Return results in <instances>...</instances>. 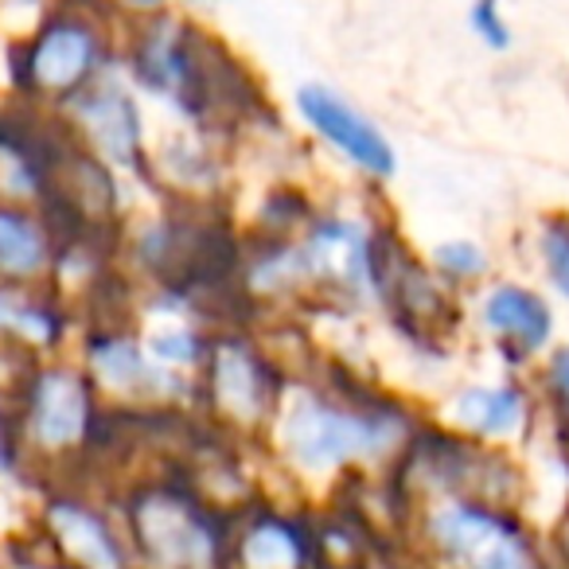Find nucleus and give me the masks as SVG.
Wrapping results in <instances>:
<instances>
[{
  "instance_id": "obj_1",
  "label": "nucleus",
  "mask_w": 569,
  "mask_h": 569,
  "mask_svg": "<svg viewBox=\"0 0 569 569\" xmlns=\"http://www.w3.org/2000/svg\"><path fill=\"white\" fill-rule=\"evenodd\" d=\"M426 413L348 359L320 356L293 375L258 452L289 480V496L320 503L351 483L382 480Z\"/></svg>"
},
{
  "instance_id": "obj_2",
  "label": "nucleus",
  "mask_w": 569,
  "mask_h": 569,
  "mask_svg": "<svg viewBox=\"0 0 569 569\" xmlns=\"http://www.w3.org/2000/svg\"><path fill=\"white\" fill-rule=\"evenodd\" d=\"M406 238L387 214L363 203H320L297 234L309 269V312L332 320L379 317L390 258Z\"/></svg>"
},
{
  "instance_id": "obj_3",
  "label": "nucleus",
  "mask_w": 569,
  "mask_h": 569,
  "mask_svg": "<svg viewBox=\"0 0 569 569\" xmlns=\"http://www.w3.org/2000/svg\"><path fill=\"white\" fill-rule=\"evenodd\" d=\"M398 538L421 569H550L530 511L476 496H433L406 507Z\"/></svg>"
},
{
  "instance_id": "obj_4",
  "label": "nucleus",
  "mask_w": 569,
  "mask_h": 569,
  "mask_svg": "<svg viewBox=\"0 0 569 569\" xmlns=\"http://www.w3.org/2000/svg\"><path fill=\"white\" fill-rule=\"evenodd\" d=\"M293 375L297 363L269 340L258 320H222L211 328L191 410L214 433L261 445Z\"/></svg>"
},
{
  "instance_id": "obj_5",
  "label": "nucleus",
  "mask_w": 569,
  "mask_h": 569,
  "mask_svg": "<svg viewBox=\"0 0 569 569\" xmlns=\"http://www.w3.org/2000/svg\"><path fill=\"white\" fill-rule=\"evenodd\" d=\"M126 24L129 20H121L106 0H51L20 32L32 87L67 106L79 90L118 67Z\"/></svg>"
},
{
  "instance_id": "obj_6",
  "label": "nucleus",
  "mask_w": 569,
  "mask_h": 569,
  "mask_svg": "<svg viewBox=\"0 0 569 569\" xmlns=\"http://www.w3.org/2000/svg\"><path fill=\"white\" fill-rule=\"evenodd\" d=\"M133 546L149 569H230V507L196 476L157 483L133 507Z\"/></svg>"
},
{
  "instance_id": "obj_7",
  "label": "nucleus",
  "mask_w": 569,
  "mask_h": 569,
  "mask_svg": "<svg viewBox=\"0 0 569 569\" xmlns=\"http://www.w3.org/2000/svg\"><path fill=\"white\" fill-rule=\"evenodd\" d=\"M465 325L496 367L530 375L558 343V305L535 281L491 277L465 301Z\"/></svg>"
},
{
  "instance_id": "obj_8",
  "label": "nucleus",
  "mask_w": 569,
  "mask_h": 569,
  "mask_svg": "<svg viewBox=\"0 0 569 569\" xmlns=\"http://www.w3.org/2000/svg\"><path fill=\"white\" fill-rule=\"evenodd\" d=\"M429 413L468 441L511 452L535 449L546 429L542 402H538L530 375L503 371V367H496V375L452 382Z\"/></svg>"
},
{
  "instance_id": "obj_9",
  "label": "nucleus",
  "mask_w": 569,
  "mask_h": 569,
  "mask_svg": "<svg viewBox=\"0 0 569 569\" xmlns=\"http://www.w3.org/2000/svg\"><path fill=\"white\" fill-rule=\"evenodd\" d=\"M293 118L312 144L332 152L367 188H382L402 168L398 144L390 141L387 129L328 82H301L293 90Z\"/></svg>"
},
{
  "instance_id": "obj_10",
  "label": "nucleus",
  "mask_w": 569,
  "mask_h": 569,
  "mask_svg": "<svg viewBox=\"0 0 569 569\" xmlns=\"http://www.w3.org/2000/svg\"><path fill=\"white\" fill-rule=\"evenodd\" d=\"M230 569H325L317 503L258 491L230 511Z\"/></svg>"
},
{
  "instance_id": "obj_11",
  "label": "nucleus",
  "mask_w": 569,
  "mask_h": 569,
  "mask_svg": "<svg viewBox=\"0 0 569 569\" xmlns=\"http://www.w3.org/2000/svg\"><path fill=\"white\" fill-rule=\"evenodd\" d=\"M67 113L79 126V133L90 141V152L118 168L137 188H149V144L152 126L144 113V98L133 90V82L113 67L102 79H94L87 90L67 102Z\"/></svg>"
},
{
  "instance_id": "obj_12",
  "label": "nucleus",
  "mask_w": 569,
  "mask_h": 569,
  "mask_svg": "<svg viewBox=\"0 0 569 569\" xmlns=\"http://www.w3.org/2000/svg\"><path fill=\"white\" fill-rule=\"evenodd\" d=\"M230 176H234V149L219 137L199 133L180 121L172 133L152 137L149 183L172 191L180 203H227Z\"/></svg>"
},
{
  "instance_id": "obj_13",
  "label": "nucleus",
  "mask_w": 569,
  "mask_h": 569,
  "mask_svg": "<svg viewBox=\"0 0 569 569\" xmlns=\"http://www.w3.org/2000/svg\"><path fill=\"white\" fill-rule=\"evenodd\" d=\"M90 371L98 387L126 402L141 406H191L196 402V382L176 379L164 367L152 363L141 336H110L90 351Z\"/></svg>"
},
{
  "instance_id": "obj_14",
  "label": "nucleus",
  "mask_w": 569,
  "mask_h": 569,
  "mask_svg": "<svg viewBox=\"0 0 569 569\" xmlns=\"http://www.w3.org/2000/svg\"><path fill=\"white\" fill-rule=\"evenodd\" d=\"M90 426V398L87 382L74 371H48L36 395V437L48 449H67L87 437Z\"/></svg>"
},
{
  "instance_id": "obj_15",
  "label": "nucleus",
  "mask_w": 569,
  "mask_h": 569,
  "mask_svg": "<svg viewBox=\"0 0 569 569\" xmlns=\"http://www.w3.org/2000/svg\"><path fill=\"white\" fill-rule=\"evenodd\" d=\"M320 203H325V199L312 196L301 180H293V176H277V180H269L266 188H261L258 203H253V211H250V222H246L238 234L297 238L305 227H309V219L317 214Z\"/></svg>"
},
{
  "instance_id": "obj_16",
  "label": "nucleus",
  "mask_w": 569,
  "mask_h": 569,
  "mask_svg": "<svg viewBox=\"0 0 569 569\" xmlns=\"http://www.w3.org/2000/svg\"><path fill=\"white\" fill-rule=\"evenodd\" d=\"M426 266L433 269V277L445 289H452V293L468 301L480 284H488L491 277H496V253H491V246L480 242V238L457 234V238H441L437 246H429Z\"/></svg>"
},
{
  "instance_id": "obj_17",
  "label": "nucleus",
  "mask_w": 569,
  "mask_h": 569,
  "mask_svg": "<svg viewBox=\"0 0 569 569\" xmlns=\"http://www.w3.org/2000/svg\"><path fill=\"white\" fill-rule=\"evenodd\" d=\"M51 527H56L63 550L82 569H121V546L118 538L106 530V522L94 511L82 507H56L51 511Z\"/></svg>"
},
{
  "instance_id": "obj_18",
  "label": "nucleus",
  "mask_w": 569,
  "mask_h": 569,
  "mask_svg": "<svg viewBox=\"0 0 569 569\" xmlns=\"http://www.w3.org/2000/svg\"><path fill=\"white\" fill-rule=\"evenodd\" d=\"M546 418V437L569 452V340H558L530 371Z\"/></svg>"
},
{
  "instance_id": "obj_19",
  "label": "nucleus",
  "mask_w": 569,
  "mask_h": 569,
  "mask_svg": "<svg viewBox=\"0 0 569 569\" xmlns=\"http://www.w3.org/2000/svg\"><path fill=\"white\" fill-rule=\"evenodd\" d=\"M530 253H535L546 293L569 305V211L538 214L530 230Z\"/></svg>"
},
{
  "instance_id": "obj_20",
  "label": "nucleus",
  "mask_w": 569,
  "mask_h": 569,
  "mask_svg": "<svg viewBox=\"0 0 569 569\" xmlns=\"http://www.w3.org/2000/svg\"><path fill=\"white\" fill-rule=\"evenodd\" d=\"M43 261H48V246L40 230L17 214H0V269L28 277L43 269Z\"/></svg>"
},
{
  "instance_id": "obj_21",
  "label": "nucleus",
  "mask_w": 569,
  "mask_h": 569,
  "mask_svg": "<svg viewBox=\"0 0 569 569\" xmlns=\"http://www.w3.org/2000/svg\"><path fill=\"white\" fill-rule=\"evenodd\" d=\"M468 32L480 48L496 51V56L515 48V28L503 0H468Z\"/></svg>"
},
{
  "instance_id": "obj_22",
  "label": "nucleus",
  "mask_w": 569,
  "mask_h": 569,
  "mask_svg": "<svg viewBox=\"0 0 569 569\" xmlns=\"http://www.w3.org/2000/svg\"><path fill=\"white\" fill-rule=\"evenodd\" d=\"M0 325L12 328V332L28 336L32 343H48L51 340V325L48 317H40V312H28L20 309L17 301H12L9 293H0Z\"/></svg>"
},
{
  "instance_id": "obj_23",
  "label": "nucleus",
  "mask_w": 569,
  "mask_h": 569,
  "mask_svg": "<svg viewBox=\"0 0 569 569\" xmlns=\"http://www.w3.org/2000/svg\"><path fill=\"white\" fill-rule=\"evenodd\" d=\"M546 542V561L550 569H569V496L558 503V511L550 515V522L542 527Z\"/></svg>"
},
{
  "instance_id": "obj_24",
  "label": "nucleus",
  "mask_w": 569,
  "mask_h": 569,
  "mask_svg": "<svg viewBox=\"0 0 569 569\" xmlns=\"http://www.w3.org/2000/svg\"><path fill=\"white\" fill-rule=\"evenodd\" d=\"M121 20H137V17H152V12L172 9L176 0H106Z\"/></svg>"
},
{
  "instance_id": "obj_25",
  "label": "nucleus",
  "mask_w": 569,
  "mask_h": 569,
  "mask_svg": "<svg viewBox=\"0 0 569 569\" xmlns=\"http://www.w3.org/2000/svg\"><path fill=\"white\" fill-rule=\"evenodd\" d=\"M51 0H0V9H17L24 12V24H32L36 17H40L43 9H48Z\"/></svg>"
}]
</instances>
